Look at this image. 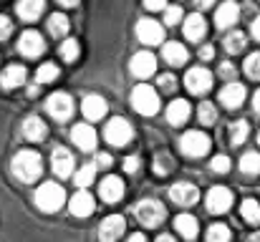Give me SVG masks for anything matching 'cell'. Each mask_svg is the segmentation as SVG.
<instances>
[{"label": "cell", "mask_w": 260, "mask_h": 242, "mask_svg": "<svg viewBox=\"0 0 260 242\" xmlns=\"http://www.w3.org/2000/svg\"><path fill=\"white\" fill-rule=\"evenodd\" d=\"M10 171H13V177H15L18 182L30 184V182H36V179L43 174V159H41V154L33 152V149H20V152L13 157V161H10Z\"/></svg>", "instance_id": "cell-1"}, {"label": "cell", "mask_w": 260, "mask_h": 242, "mask_svg": "<svg viewBox=\"0 0 260 242\" xmlns=\"http://www.w3.org/2000/svg\"><path fill=\"white\" fill-rule=\"evenodd\" d=\"M36 207L41 210V212H48V215H53V212H58L63 204H66V192H63V187L61 184H56V182H43L38 189H36Z\"/></svg>", "instance_id": "cell-2"}, {"label": "cell", "mask_w": 260, "mask_h": 242, "mask_svg": "<svg viewBox=\"0 0 260 242\" xmlns=\"http://www.w3.org/2000/svg\"><path fill=\"white\" fill-rule=\"evenodd\" d=\"M132 106L142 116H154L159 111V96H157V91L149 83H139L132 91Z\"/></svg>", "instance_id": "cell-3"}, {"label": "cell", "mask_w": 260, "mask_h": 242, "mask_svg": "<svg viewBox=\"0 0 260 242\" xmlns=\"http://www.w3.org/2000/svg\"><path fill=\"white\" fill-rule=\"evenodd\" d=\"M134 215H137V220H139L144 227H159V225L167 220V210H165V204L157 202V199H142V202L137 204Z\"/></svg>", "instance_id": "cell-4"}, {"label": "cell", "mask_w": 260, "mask_h": 242, "mask_svg": "<svg viewBox=\"0 0 260 242\" xmlns=\"http://www.w3.org/2000/svg\"><path fill=\"white\" fill-rule=\"evenodd\" d=\"M46 111L53 121H69L74 116V98L66 91H56L46 98Z\"/></svg>", "instance_id": "cell-5"}, {"label": "cell", "mask_w": 260, "mask_h": 242, "mask_svg": "<svg viewBox=\"0 0 260 242\" xmlns=\"http://www.w3.org/2000/svg\"><path fill=\"white\" fill-rule=\"evenodd\" d=\"M210 147H212V142H210V136H207L205 131H187V134L179 139V152H182L184 157H192V159L205 157V154L210 152Z\"/></svg>", "instance_id": "cell-6"}, {"label": "cell", "mask_w": 260, "mask_h": 242, "mask_svg": "<svg viewBox=\"0 0 260 242\" xmlns=\"http://www.w3.org/2000/svg\"><path fill=\"white\" fill-rule=\"evenodd\" d=\"M132 136H134V129H132V124H129L126 119H121V116L111 119V121L106 124V129H104V139H106L111 147H126V144L132 142Z\"/></svg>", "instance_id": "cell-7"}, {"label": "cell", "mask_w": 260, "mask_h": 242, "mask_svg": "<svg viewBox=\"0 0 260 242\" xmlns=\"http://www.w3.org/2000/svg\"><path fill=\"white\" fill-rule=\"evenodd\" d=\"M137 38L144 46H159L165 41V25L154 18H142L137 23Z\"/></svg>", "instance_id": "cell-8"}, {"label": "cell", "mask_w": 260, "mask_h": 242, "mask_svg": "<svg viewBox=\"0 0 260 242\" xmlns=\"http://www.w3.org/2000/svg\"><path fill=\"white\" fill-rule=\"evenodd\" d=\"M184 86H187V91H189V93L202 96V93H207V91L212 88V74H210L207 68H202V66H194V68H189V71H187V76H184Z\"/></svg>", "instance_id": "cell-9"}, {"label": "cell", "mask_w": 260, "mask_h": 242, "mask_svg": "<svg viewBox=\"0 0 260 242\" xmlns=\"http://www.w3.org/2000/svg\"><path fill=\"white\" fill-rule=\"evenodd\" d=\"M230 204H233V192L228 187H212L205 197V207L210 215H222L230 210Z\"/></svg>", "instance_id": "cell-10"}, {"label": "cell", "mask_w": 260, "mask_h": 242, "mask_svg": "<svg viewBox=\"0 0 260 242\" xmlns=\"http://www.w3.org/2000/svg\"><path fill=\"white\" fill-rule=\"evenodd\" d=\"M51 169H53V174H56V177H61V179L71 177V174H74V169H76V159H74V154H71L66 147H56V149L51 152Z\"/></svg>", "instance_id": "cell-11"}, {"label": "cell", "mask_w": 260, "mask_h": 242, "mask_svg": "<svg viewBox=\"0 0 260 242\" xmlns=\"http://www.w3.org/2000/svg\"><path fill=\"white\" fill-rule=\"evenodd\" d=\"M170 199L179 207H192L200 199V189L189 182H177L174 187H170Z\"/></svg>", "instance_id": "cell-12"}, {"label": "cell", "mask_w": 260, "mask_h": 242, "mask_svg": "<svg viewBox=\"0 0 260 242\" xmlns=\"http://www.w3.org/2000/svg\"><path fill=\"white\" fill-rule=\"evenodd\" d=\"M18 51L25 58H36V56H41L46 51V41H43V36L38 30H25L20 36V41H18Z\"/></svg>", "instance_id": "cell-13"}, {"label": "cell", "mask_w": 260, "mask_h": 242, "mask_svg": "<svg viewBox=\"0 0 260 242\" xmlns=\"http://www.w3.org/2000/svg\"><path fill=\"white\" fill-rule=\"evenodd\" d=\"M129 71H132L137 79H149V76H154V71H157V58H154L152 53H147V51H139V53H134V58H132V63H129Z\"/></svg>", "instance_id": "cell-14"}, {"label": "cell", "mask_w": 260, "mask_h": 242, "mask_svg": "<svg viewBox=\"0 0 260 242\" xmlns=\"http://www.w3.org/2000/svg\"><path fill=\"white\" fill-rule=\"evenodd\" d=\"M126 230V222L121 215H111L99 225V240L101 242H116Z\"/></svg>", "instance_id": "cell-15"}, {"label": "cell", "mask_w": 260, "mask_h": 242, "mask_svg": "<svg viewBox=\"0 0 260 242\" xmlns=\"http://www.w3.org/2000/svg\"><path fill=\"white\" fill-rule=\"evenodd\" d=\"M245 96H248V91H245V86L238 83V81H230V83L220 91V101H222L225 109H240L243 101H245Z\"/></svg>", "instance_id": "cell-16"}, {"label": "cell", "mask_w": 260, "mask_h": 242, "mask_svg": "<svg viewBox=\"0 0 260 242\" xmlns=\"http://www.w3.org/2000/svg\"><path fill=\"white\" fill-rule=\"evenodd\" d=\"M238 18H240L238 3H235V0H225V3L217 8V13H215V25H217L220 30H225V28H233V25L238 23Z\"/></svg>", "instance_id": "cell-17"}, {"label": "cell", "mask_w": 260, "mask_h": 242, "mask_svg": "<svg viewBox=\"0 0 260 242\" xmlns=\"http://www.w3.org/2000/svg\"><path fill=\"white\" fill-rule=\"evenodd\" d=\"M106 101H104V96H99V93H88L86 98L81 101V111H84V116H86L88 121H101L104 116H106Z\"/></svg>", "instance_id": "cell-18"}, {"label": "cell", "mask_w": 260, "mask_h": 242, "mask_svg": "<svg viewBox=\"0 0 260 242\" xmlns=\"http://www.w3.org/2000/svg\"><path fill=\"white\" fill-rule=\"evenodd\" d=\"M71 139L81 152H93V147H96V131L91 124H76L71 129Z\"/></svg>", "instance_id": "cell-19"}, {"label": "cell", "mask_w": 260, "mask_h": 242, "mask_svg": "<svg viewBox=\"0 0 260 242\" xmlns=\"http://www.w3.org/2000/svg\"><path fill=\"white\" fill-rule=\"evenodd\" d=\"M99 194H101L104 202L114 204V202H119V199L124 197V182H121L119 177H106V179L99 184Z\"/></svg>", "instance_id": "cell-20"}, {"label": "cell", "mask_w": 260, "mask_h": 242, "mask_svg": "<svg viewBox=\"0 0 260 242\" xmlns=\"http://www.w3.org/2000/svg\"><path fill=\"white\" fill-rule=\"evenodd\" d=\"M205 33H207V23H205V18H202L200 13L187 15V20H184V38H187V41H202Z\"/></svg>", "instance_id": "cell-21"}, {"label": "cell", "mask_w": 260, "mask_h": 242, "mask_svg": "<svg viewBox=\"0 0 260 242\" xmlns=\"http://www.w3.org/2000/svg\"><path fill=\"white\" fill-rule=\"evenodd\" d=\"M28 79V71L23 68V66H18V63H10L3 74H0V86L3 88H18V86H23Z\"/></svg>", "instance_id": "cell-22"}, {"label": "cell", "mask_w": 260, "mask_h": 242, "mask_svg": "<svg viewBox=\"0 0 260 242\" xmlns=\"http://www.w3.org/2000/svg\"><path fill=\"white\" fill-rule=\"evenodd\" d=\"M69 210H71V215H76V217H88V215L93 212V197L88 194L86 189L76 192V194L71 197V202H69Z\"/></svg>", "instance_id": "cell-23"}, {"label": "cell", "mask_w": 260, "mask_h": 242, "mask_svg": "<svg viewBox=\"0 0 260 242\" xmlns=\"http://www.w3.org/2000/svg\"><path fill=\"white\" fill-rule=\"evenodd\" d=\"M23 136H25V142H43L46 139V134H48V129H46V124L38 119V116H28L25 121H23Z\"/></svg>", "instance_id": "cell-24"}, {"label": "cell", "mask_w": 260, "mask_h": 242, "mask_svg": "<svg viewBox=\"0 0 260 242\" xmlns=\"http://www.w3.org/2000/svg\"><path fill=\"white\" fill-rule=\"evenodd\" d=\"M162 58L170 63V66H174V68H179V66H184L187 63V48L182 46V43H177V41H172V43H165V48H162Z\"/></svg>", "instance_id": "cell-25"}, {"label": "cell", "mask_w": 260, "mask_h": 242, "mask_svg": "<svg viewBox=\"0 0 260 242\" xmlns=\"http://www.w3.org/2000/svg\"><path fill=\"white\" fill-rule=\"evenodd\" d=\"M189 103L184 101V98H174L172 103L167 106V121L172 124V126H182L187 119H189Z\"/></svg>", "instance_id": "cell-26"}, {"label": "cell", "mask_w": 260, "mask_h": 242, "mask_svg": "<svg viewBox=\"0 0 260 242\" xmlns=\"http://www.w3.org/2000/svg\"><path fill=\"white\" fill-rule=\"evenodd\" d=\"M43 8H46V0H18V15L23 20H38L43 15Z\"/></svg>", "instance_id": "cell-27"}, {"label": "cell", "mask_w": 260, "mask_h": 242, "mask_svg": "<svg viewBox=\"0 0 260 242\" xmlns=\"http://www.w3.org/2000/svg\"><path fill=\"white\" fill-rule=\"evenodd\" d=\"M174 227H177V232H179L184 240H194L197 232H200V225H197V220H194L192 215H179V217L174 220Z\"/></svg>", "instance_id": "cell-28"}, {"label": "cell", "mask_w": 260, "mask_h": 242, "mask_svg": "<svg viewBox=\"0 0 260 242\" xmlns=\"http://www.w3.org/2000/svg\"><path fill=\"white\" fill-rule=\"evenodd\" d=\"M46 28H48V33H51L53 38H61V36L69 33V18H66L63 13H53V15L46 20Z\"/></svg>", "instance_id": "cell-29"}, {"label": "cell", "mask_w": 260, "mask_h": 242, "mask_svg": "<svg viewBox=\"0 0 260 242\" xmlns=\"http://www.w3.org/2000/svg\"><path fill=\"white\" fill-rule=\"evenodd\" d=\"M245 46H248V36H245V33L233 30V33H228V36H225V51H228L230 56L243 53V51H245Z\"/></svg>", "instance_id": "cell-30"}, {"label": "cell", "mask_w": 260, "mask_h": 242, "mask_svg": "<svg viewBox=\"0 0 260 242\" xmlns=\"http://www.w3.org/2000/svg\"><path fill=\"white\" fill-rule=\"evenodd\" d=\"M197 119H200V124H205V126H212V124L217 121V109H215V103H210V101H202V103L197 106Z\"/></svg>", "instance_id": "cell-31"}, {"label": "cell", "mask_w": 260, "mask_h": 242, "mask_svg": "<svg viewBox=\"0 0 260 242\" xmlns=\"http://www.w3.org/2000/svg\"><path fill=\"white\" fill-rule=\"evenodd\" d=\"M248 134H250V126H248V121H235V124L230 126V144H233V147H240V144H245Z\"/></svg>", "instance_id": "cell-32"}, {"label": "cell", "mask_w": 260, "mask_h": 242, "mask_svg": "<svg viewBox=\"0 0 260 242\" xmlns=\"http://www.w3.org/2000/svg\"><path fill=\"white\" fill-rule=\"evenodd\" d=\"M240 171L243 174H260V154L258 152H245L240 157Z\"/></svg>", "instance_id": "cell-33"}, {"label": "cell", "mask_w": 260, "mask_h": 242, "mask_svg": "<svg viewBox=\"0 0 260 242\" xmlns=\"http://www.w3.org/2000/svg\"><path fill=\"white\" fill-rule=\"evenodd\" d=\"M240 215H243V220H245L248 225H258L260 222V204L255 199H245L243 207H240Z\"/></svg>", "instance_id": "cell-34"}, {"label": "cell", "mask_w": 260, "mask_h": 242, "mask_svg": "<svg viewBox=\"0 0 260 242\" xmlns=\"http://www.w3.org/2000/svg\"><path fill=\"white\" fill-rule=\"evenodd\" d=\"M205 240L207 242H230V227H225V225L215 222V225H210V227H207Z\"/></svg>", "instance_id": "cell-35"}, {"label": "cell", "mask_w": 260, "mask_h": 242, "mask_svg": "<svg viewBox=\"0 0 260 242\" xmlns=\"http://www.w3.org/2000/svg\"><path fill=\"white\" fill-rule=\"evenodd\" d=\"M79 53H81V48H79V41H74V38H66V41L61 43V58H63L66 63H74V61L79 58Z\"/></svg>", "instance_id": "cell-36"}, {"label": "cell", "mask_w": 260, "mask_h": 242, "mask_svg": "<svg viewBox=\"0 0 260 242\" xmlns=\"http://www.w3.org/2000/svg\"><path fill=\"white\" fill-rule=\"evenodd\" d=\"M93 177H96V166H93V164H86V166H81V169L74 174V182L84 189V187H88V184L93 182Z\"/></svg>", "instance_id": "cell-37"}, {"label": "cell", "mask_w": 260, "mask_h": 242, "mask_svg": "<svg viewBox=\"0 0 260 242\" xmlns=\"http://www.w3.org/2000/svg\"><path fill=\"white\" fill-rule=\"evenodd\" d=\"M53 79H58V66H53V63H43L36 71V81L38 83H51Z\"/></svg>", "instance_id": "cell-38"}, {"label": "cell", "mask_w": 260, "mask_h": 242, "mask_svg": "<svg viewBox=\"0 0 260 242\" xmlns=\"http://www.w3.org/2000/svg\"><path fill=\"white\" fill-rule=\"evenodd\" d=\"M245 74H248V79H255L260 81V53H250L248 58H245Z\"/></svg>", "instance_id": "cell-39"}, {"label": "cell", "mask_w": 260, "mask_h": 242, "mask_svg": "<svg viewBox=\"0 0 260 242\" xmlns=\"http://www.w3.org/2000/svg\"><path fill=\"white\" fill-rule=\"evenodd\" d=\"M182 20V8L179 5H167L165 8V23L167 25H177Z\"/></svg>", "instance_id": "cell-40"}, {"label": "cell", "mask_w": 260, "mask_h": 242, "mask_svg": "<svg viewBox=\"0 0 260 242\" xmlns=\"http://www.w3.org/2000/svg\"><path fill=\"white\" fill-rule=\"evenodd\" d=\"M172 166H174V161H172V157H170V154H165V152H162V154H157L154 169H157L159 174H167V171H170Z\"/></svg>", "instance_id": "cell-41"}, {"label": "cell", "mask_w": 260, "mask_h": 242, "mask_svg": "<svg viewBox=\"0 0 260 242\" xmlns=\"http://www.w3.org/2000/svg\"><path fill=\"white\" fill-rule=\"evenodd\" d=\"M210 169L217 171V174H225V171H230V159L225 154H220V157H215V159L210 161Z\"/></svg>", "instance_id": "cell-42"}, {"label": "cell", "mask_w": 260, "mask_h": 242, "mask_svg": "<svg viewBox=\"0 0 260 242\" xmlns=\"http://www.w3.org/2000/svg\"><path fill=\"white\" fill-rule=\"evenodd\" d=\"M157 86H159L162 91H167V93H172L174 88H177V79H174L172 74H162V76L157 79Z\"/></svg>", "instance_id": "cell-43"}, {"label": "cell", "mask_w": 260, "mask_h": 242, "mask_svg": "<svg viewBox=\"0 0 260 242\" xmlns=\"http://www.w3.org/2000/svg\"><path fill=\"white\" fill-rule=\"evenodd\" d=\"M13 33V20L8 15H0V41H8Z\"/></svg>", "instance_id": "cell-44"}, {"label": "cell", "mask_w": 260, "mask_h": 242, "mask_svg": "<svg viewBox=\"0 0 260 242\" xmlns=\"http://www.w3.org/2000/svg\"><path fill=\"white\" fill-rule=\"evenodd\" d=\"M220 76L225 81H235L238 79V68H235L233 63H222V66H220Z\"/></svg>", "instance_id": "cell-45"}, {"label": "cell", "mask_w": 260, "mask_h": 242, "mask_svg": "<svg viewBox=\"0 0 260 242\" xmlns=\"http://www.w3.org/2000/svg\"><path fill=\"white\" fill-rule=\"evenodd\" d=\"M124 169H126L129 174L139 171V157H126V159H124Z\"/></svg>", "instance_id": "cell-46"}, {"label": "cell", "mask_w": 260, "mask_h": 242, "mask_svg": "<svg viewBox=\"0 0 260 242\" xmlns=\"http://www.w3.org/2000/svg\"><path fill=\"white\" fill-rule=\"evenodd\" d=\"M144 8L147 10H165L167 8V0H144Z\"/></svg>", "instance_id": "cell-47"}, {"label": "cell", "mask_w": 260, "mask_h": 242, "mask_svg": "<svg viewBox=\"0 0 260 242\" xmlns=\"http://www.w3.org/2000/svg\"><path fill=\"white\" fill-rule=\"evenodd\" d=\"M96 169H109L111 166V157L109 154H96V164H93Z\"/></svg>", "instance_id": "cell-48"}, {"label": "cell", "mask_w": 260, "mask_h": 242, "mask_svg": "<svg viewBox=\"0 0 260 242\" xmlns=\"http://www.w3.org/2000/svg\"><path fill=\"white\" fill-rule=\"evenodd\" d=\"M200 58H202V61H212V58H215V48H212V46H202V48H200Z\"/></svg>", "instance_id": "cell-49"}, {"label": "cell", "mask_w": 260, "mask_h": 242, "mask_svg": "<svg viewBox=\"0 0 260 242\" xmlns=\"http://www.w3.org/2000/svg\"><path fill=\"white\" fill-rule=\"evenodd\" d=\"M250 36H253L255 41H260V15L253 20V23H250Z\"/></svg>", "instance_id": "cell-50"}, {"label": "cell", "mask_w": 260, "mask_h": 242, "mask_svg": "<svg viewBox=\"0 0 260 242\" xmlns=\"http://www.w3.org/2000/svg\"><path fill=\"white\" fill-rule=\"evenodd\" d=\"M194 5H197L200 10H207V8H212V5H215V0H194Z\"/></svg>", "instance_id": "cell-51"}, {"label": "cell", "mask_w": 260, "mask_h": 242, "mask_svg": "<svg viewBox=\"0 0 260 242\" xmlns=\"http://www.w3.org/2000/svg\"><path fill=\"white\" fill-rule=\"evenodd\" d=\"M253 111L260 116V88L255 91V96H253Z\"/></svg>", "instance_id": "cell-52"}, {"label": "cell", "mask_w": 260, "mask_h": 242, "mask_svg": "<svg viewBox=\"0 0 260 242\" xmlns=\"http://www.w3.org/2000/svg\"><path fill=\"white\" fill-rule=\"evenodd\" d=\"M126 242H147V237H144L142 232H134V235H129V237H126Z\"/></svg>", "instance_id": "cell-53"}, {"label": "cell", "mask_w": 260, "mask_h": 242, "mask_svg": "<svg viewBox=\"0 0 260 242\" xmlns=\"http://www.w3.org/2000/svg\"><path fill=\"white\" fill-rule=\"evenodd\" d=\"M56 3H61L63 8H74V5H79V0H56Z\"/></svg>", "instance_id": "cell-54"}, {"label": "cell", "mask_w": 260, "mask_h": 242, "mask_svg": "<svg viewBox=\"0 0 260 242\" xmlns=\"http://www.w3.org/2000/svg\"><path fill=\"white\" fill-rule=\"evenodd\" d=\"M245 242H260V232H253V235H248Z\"/></svg>", "instance_id": "cell-55"}, {"label": "cell", "mask_w": 260, "mask_h": 242, "mask_svg": "<svg viewBox=\"0 0 260 242\" xmlns=\"http://www.w3.org/2000/svg\"><path fill=\"white\" fill-rule=\"evenodd\" d=\"M157 242H174V237H172V235H162Z\"/></svg>", "instance_id": "cell-56"}, {"label": "cell", "mask_w": 260, "mask_h": 242, "mask_svg": "<svg viewBox=\"0 0 260 242\" xmlns=\"http://www.w3.org/2000/svg\"><path fill=\"white\" fill-rule=\"evenodd\" d=\"M258 142H260V134H258Z\"/></svg>", "instance_id": "cell-57"}]
</instances>
